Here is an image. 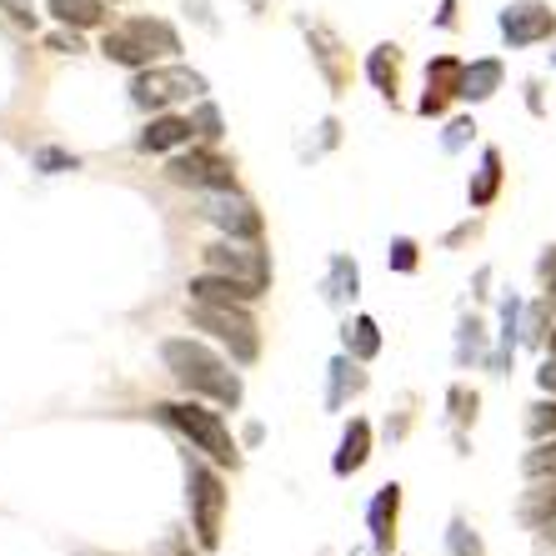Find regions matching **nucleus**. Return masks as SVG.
I'll return each instance as SVG.
<instances>
[{
  "instance_id": "1",
  "label": "nucleus",
  "mask_w": 556,
  "mask_h": 556,
  "mask_svg": "<svg viewBox=\"0 0 556 556\" xmlns=\"http://www.w3.org/2000/svg\"><path fill=\"white\" fill-rule=\"evenodd\" d=\"M161 356H166L170 376H176L186 391L216 396L220 406H241V381H236V371L220 362L211 346H201V341H166Z\"/></svg>"
},
{
  "instance_id": "2",
  "label": "nucleus",
  "mask_w": 556,
  "mask_h": 556,
  "mask_svg": "<svg viewBox=\"0 0 556 556\" xmlns=\"http://www.w3.org/2000/svg\"><path fill=\"white\" fill-rule=\"evenodd\" d=\"M101 51H105V61L136 65V71H146V65H151L155 55L181 51V36H176V30H170L166 21H151V15H141V21H126V26L105 30Z\"/></svg>"
},
{
  "instance_id": "3",
  "label": "nucleus",
  "mask_w": 556,
  "mask_h": 556,
  "mask_svg": "<svg viewBox=\"0 0 556 556\" xmlns=\"http://www.w3.org/2000/svg\"><path fill=\"white\" fill-rule=\"evenodd\" d=\"M206 96V76L191 65H146L141 76L130 80V101L141 111H166L176 101H195Z\"/></svg>"
},
{
  "instance_id": "4",
  "label": "nucleus",
  "mask_w": 556,
  "mask_h": 556,
  "mask_svg": "<svg viewBox=\"0 0 556 556\" xmlns=\"http://www.w3.org/2000/svg\"><path fill=\"white\" fill-rule=\"evenodd\" d=\"M155 412L166 416L176 431H186L195 452H206L220 466H236V441L216 412H206V406H195V402H170V406H155Z\"/></svg>"
},
{
  "instance_id": "5",
  "label": "nucleus",
  "mask_w": 556,
  "mask_h": 556,
  "mask_svg": "<svg viewBox=\"0 0 556 556\" xmlns=\"http://www.w3.org/2000/svg\"><path fill=\"white\" fill-rule=\"evenodd\" d=\"M186 506H191V521H195V542L206 552H216L220 517H226V486L201 462H186Z\"/></svg>"
},
{
  "instance_id": "6",
  "label": "nucleus",
  "mask_w": 556,
  "mask_h": 556,
  "mask_svg": "<svg viewBox=\"0 0 556 556\" xmlns=\"http://www.w3.org/2000/svg\"><path fill=\"white\" fill-rule=\"evenodd\" d=\"M195 326H201V331H216V341L231 346L236 362H256L261 356L256 321H251L241 306H201V301H195Z\"/></svg>"
},
{
  "instance_id": "7",
  "label": "nucleus",
  "mask_w": 556,
  "mask_h": 556,
  "mask_svg": "<svg viewBox=\"0 0 556 556\" xmlns=\"http://www.w3.org/2000/svg\"><path fill=\"white\" fill-rule=\"evenodd\" d=\"M206 266L220 271V276H236V281L256 286V291H266V281H271V261H266V251L236 247V241H216V247H206Z\"/></svg>"
},
{
  "instance_id": "8",
  "label": "nucleus",
  "mask_w": 556,
  "mask_h": 556,
  "mask_svg": "<svg viewBox=\"0 0 556 556\" xmlns=\"http://www.w3.org/2000/svg\"><path fill=\"white\" fill-rule=\"evenodd\" d=\"M166 170H170V181H176V186H201V191H231V161H220L216 151H181Z\"/></svg>"
},
{
  "instance_id": "9",
  "label": "nucleus",
  "mask_w": 556,
  "mask_h": 556,
  "mask_svg": "<svg viewBox=\"0 0 556 556\" xmlns=\"http://www.w3.org/2000/svg\"><path fill=\"white\" fill-rule=\"evenodd\" d=\"M556 30V15L552 5H542V0H517V5H506L502 11V36L506 46H536V40H546Z\"/></svg>"
},
{
  "instance_id": "10",
  "label": "nucleus",
  "mask_w": 556,
  "mask_h": 556,
  "mask_svg": "<svg viewBox=\"0 0 556 556\" xmlns=\"http://www.w3.org/2000/svg\"><path fill=\"white\" fill-rule=\"evenodd\" d=\"M206 216L216 220L231 241H256V236H261V211L251 206L247 195H236V191H216V195H211Z\"/></svg>"
},
{
  "instance_id": "11",
  "label": "nucleus",
  "mask_w": 556,
  "mask_h": 556,
  "mask_svg": "<svg viewBox=\"0 0 556 556\" xmlns=\"http://www.w3.org/2000/svg\"><path fill=\"white\" fill-rule=\"evenodd\" d=\"M462 61H452V55H441V61L427 65V96H421V116H441L446 111V101L452 96H462Z\"/></svg>"
},
{
  "instance_id": "12",
  "label": "nucleus",
  "mask_w": 556,
  "mask_h": 556,
  "mask_svg": "<svg viewBox=\"0 0 556 556\" xmlns=\"http://www.w3.org/2000/svg\"><path fill=\"white\" fill-rule=\"evenodd\" d=\"M256 296H261L256 286L236 281V276H220V271H206L191 281V301H201V306H247Z\"/></svg>"
},
{
  "instance_id": "13",
  "label": "nucleus",
  "mask_w": 556,
  "mask_h": 556,
  "mask_svg": "<svg viewBox=\"0 0 556 556\" xmlns=\"http://www.w3.org/2000/svg\"><path fill=\"white\" fill-rule=\"evenodd\" d=\"M396 511H402V486L391 481V486H381L371 502V511H366V527H371V546L376 552H391L396 546Z\"/></svg>"
},
{
  "instance_id": "14",
  "label": "nucleus",
  "mask_w": 556,
  "mask_h": 556,
  "mask_svg": "<svg viewBox=\"0 0 556 556\" xmlns=\"http://www.w3.org/2000/svg\"><path fill=\"white\" fill-rule=\"evenodd\" d=\"M195 136V121L191 116H155L151 126L141 130V151H176V146H186Z\"/></svg>"
},
{
  "instance_id": "15",
  "label": "nucleus",
  "mask_w": 556,
  "mask_h": 556,
  "mask_svg": "<svg viewBox=\"0 0 556 556\" xmlns=\"http://www.w3.org/2000/svg\"><path fill=\"white\" fill-rule=\"evenodd\" d=\"M366 456H371V427H366V421H351L346 437H341V452H337V462H331V471H337V477H351V471H362L366 466Z\"/></svg>"
},
{
  "instance_id": "16",
  "label": "nucleus",
  "mask_w": 556,
  "mask_h": 556,
  "mask_svg": "<svg viewBox=\"0 0 556 556\" xmlns=\"http://www.w3.org/2000/svg\"><path fill=\"white\" fill-rule=\"evenodd\" d=\"M326 371H331V391H326V406H331V412H341V406H346V396H356V391L366 387V376L356 371V356H337V362L326 366Z\"/></svg>"
},
{
  "instance_id": "17",
  "label": "nucleus",
  "mask_w": 556,
  "mask_h": 556,
  "mask_svg": "<svg viewBox=\"0 0 556 556\" xmlns=\"http://www.w3.org/2000/svg\"><path fill=\"white\" fill-rule=\"evenodd\" d=\"M502 86V61H471L462 71V101H486Z\"/></svg>"
},
{
  "instance_id": "18",
  "label": "nucleus",
  "mask_w": 556,
  "mask_h": 556,
  "mask_svg": "<svg viewBox=\"0 0 556 556\" xmlns=\"http://www.w3.org/2000/svg\"><path fill=\"white\" fill-rule=\"evenodd\" d=\"M51 15L61 21V26H101L105 21V0H51Z\"/></svg>"
},
{
  "instance_id": "19",
  "label": "nucleus",
  "mask_w": 556,
  "mask_h": 556,
  "mask_svg": "<svg viewBox=\"0 0 556 556\" xmlns=\"http://www.w3.org/2000/svg\"><path fill=\"white\" fill-rule=\"evenodd\" d=\"M552 517H556V477L521 496V521H527V527L542 531V527H552Z\"/></svg>"
},
{
  "instance_id": "20",
  "label": "nucleus",
  "mask_w": 556,
  "mask_h": 556,
  "mask_svg": "<svg viewBox=\"0 0 556 556\" xmlns=\"http://www.w3.org/2000/svg\"><path fill=\"white\" fill-rule=\"evenodd\" d=\"M356 286H362L356 261H346V256L331 261V276H326V301H331V306H346V301L356 296Z\"/></svg>"
},
{
  "instance_id": "21",
  "label": "nucleus",
  "mask_w": 556,
  "mask_h": 556,
  "mask_svg": "<svg viewBox=\"0 0 556 556\" xmlns=\"http://www.w3.org/2000/svg\"><path fill=\"white\" fill-rule=\"evenodd\" d=\"M496 186H502V155L481 151V170H477V181H471V206H492Z\"/></svg>"
},
{
  "instance_id": "22",
  "label": "nucleus",
  "mask_w": 556,
  "mask_h": 556,
  "mask_svg": "<svg viewBox=\"0 0 556 556\" xmlns=\"http://www.w3.org/2000/svg\"><path fill=\"white\" fill-rule=\"evenodd\" d=\"M366 76H371V86L381 96H396V46H376L366 55Z\"/></svg>"
},
{
  "instance_id": "23",
  "label": "nucleus",
  "mask_w": 556,
  "mask_h": 556,
  "mask_svg": "<svg viewBox=\"0 0 556 556\" xmlns=\"http://www.w3.org/2000/svg\"><path fill=\"white\" fill-rule=\"evenodd\" d=\"M346 351L356 362H371L376 351H381V331H376L371 316H356V321L346 326Z\"/></svg>"
},
{
  "instance_id": "24",
  "label": "nucleus",
  "mask_w": 556,
  "mask_h": 556,
  "mask_svg": "<svg viewBox=\"0 0 556 556\" xmlns=\"http://www.w3.org/2000/svg\"><path fill=\"white\" fill-rule=\"evenodd\" d=\"M521 471H527V477H556V437L536 441V452L521 456Z\"/></svg>"
},
{
  "instance_id": "25",
  "label": "nucleus",
  "mask_w": 556,
  "mask_h": 556,
  "mask_svg": "<svg viewBox=\"0 0 556 556\" xmlns=\"http://www.w3.org/2000/svg\"><path fill=\"white\" fill-rule=\"evenodd\" d=\"M527 431H531V437H536V441H542V437H552V431H556V402H536V406H531V416H527Z\"/></svg>"
},
{
  "instance_id": "26",
  "label": "nucleus",
  "mask_w": 556,
  "mask_h": 556,
  "mask_svg": "<svg viewBox=\"0 0 556 556\" xmlns=\"http://www.w3.org/2000/svg\"><path fill=\"white\" fill-rule=\"evenodd\" d=\"M387 261H391V271H416V241H406V236H402V241H391V251H387Z\"/></svg>"
},
{
  "instance_id": "27",
  "label": "nucleus",
  "mask_w": 556,
  "mask_h": 556,
  "mask_svg": "<svg viewBox=\"0 0 556 556\" xmlns=\"http://www.w3.org/2000/svg\"><path fill=\"white\" fill-rule=\"evenodd\" d=\"M452 556H481V542L466 531V521H456L452 527Z\"/></svg>"
},
{
  "instance_id": "28",
  "label": "nucleus",
  "mask_w": 556,
  "mask_h": 556,
  "mask_svg": "<svg viewBox=\"0 0 556 556\" xmlns=\"http://www.w3.org/2000/svg\"><path fill=\"white\" fill-rule=\"evenodd\" d=\"M36 166L46 170V176H55V170H76V155H65V151H40Z\"/></svg>"
},
{
  "instance_id": "29",
  "label": "nucleus",
  "mask_w": 556,
  "mask_h": 556,
  "mask_svg": "<svg viewBox=\"0 0 556 556\" xmlns=\"http://www.w3.org/2000/svg\"><path fill=\"white\" fill-rule=\"evenodd\" d=\"M195 130H201L206 141H216L220 136V111L216 105H201V111H195Z\"/></svg>"
},
{
  "instance_id": "30",
  "label": "nucleus",
  "mask_w": 556,
  "mask_h": 556,
  "mask_svg": "<svg viewBox=\"0 0 556 556\" xmlns=\"http://www.w3.org/2000/svg\"><path fill=\"white\" fill-rule=\"evenodd\" d=\"M471 130H477V126H471V121H452V126H446V151H462V146H466V136H471Z\"/></svg>"
},
{
  "instance_id": "31",
  "label": "nucleus",
  "mask_w": 556,
  "mask_h": 556,
  "mask_svg": "<svg viewBox=\"0 0 556 556\" xmlns=\"http://www.w3.org/2000/svg\"><path fill=\"white\" fill-rule=\"evenodd\" d=\"M452 406H456V421H471V416H477V396H466V391H452Z\"/></svg>"
},
{
  "instance_id": "32",
  "label": "nucleus",
  "mask_w": 556,
  "mask_h": 556,
  "mask_svg": "<svg viewBox=\"0 0 556 556\" xmlns=\"http://www.w3.org/2000/svg\"><path fill=\"white\" fill-rule=\"evenodd\" d=\"M546 306H536V311H531V321H527V341H542V331H546Z\"/></svg>"
},
{
  "instance_id": "33",
  "label": "nucleus",
  "mask_w": 556,
  "mask_h": 556,
  "mask_svg": "<svg viewBox=\"0 0 556 556\" xmlns=\"http://www.w3.org/2000/svg\"><path fill=\"white\" fill-rule=\"evenodd\" d=\"M536 381H542V391H552V396H556V356L542 366V371H536Z\"/></svg>"
},
{
  "instance_id": "34",
  "label": "nucleus",
  "mask_w": 556,
  "mask_h": 556,
  "mask_svg": "<svg viewBox=\"0 0 556 556\" xmlns=\"http://www.w3.org/2000/svg\"><path fill=\"white\" fill-rule=\"evenodd\" d=\"M437 26H456V0H441V15H437Z\"/></svg>"
},
{
  "instance_id": "35",
  "label": "nucleus",
  "mask_w": 556,
  "mask_h": 556,
  "mask_svg": "<svg viewBox=\"0 0 556 556\" xmlns=\"http://www.w3.org/2000/svg\"><path fill=\"white\" fill-rule=\"evenodd\" d=\"M536 271H542L546 281H556V247H552V251H546V256H542V266H536Z\"/></svg>"
},
{
  "instance_id": "36",
  "label": "nucleus",
  "mask_w": 556,
  "mask_h": 556,
  "mask_svg": "<svg viewBox=\"0 0 556 556\" xmlns=\"http://www.w3.org/2000/svg\"><path fill=\"white\" fill-rule=\"evenodd\" d=\"M51 51H80L76 36H51Z\"/></svg>"
},
{
  "instance_id": "37",
  "label": "nucleus",
  "mask_w": 556,
  "mask_h": 556,
  "mask_svg": "<svg viewBox=\"0 0 556 556\" xmlns=\"http://www.w3.org/2000/svg\"><path fill=\"white\" fill-rule=\"evenodd\" d=\"M266 5H271V0H247V11H251V15H261Z\"/></svg>"
},
{
  "instance_id": "38",
  "label": "nucleus",
  "mask_w": 556,
  "mask_h": 556,
  "mask_svg": "<svg viewBox=\"0 0 556 556\" xmlns=\"http://www.w3.org/2000/svg\"><path fill=\"white\" fill-rule=\"evenodd\" d=\"M552 356H556V331H552Z\"/></svg>"
},
{
  "instance_id": "39",
  "label": "nucleus",
  "mask_w": 556,
  "mask_h": 556,
  "mask_svg": "<svg viewBox=\"0 0 556 556\" xmlns=\"http://www.w3.org/2000/svg\"><path fill=\"white\" fill-rule=\"evenodd\" d=\"M105 5H111V0H105Z\"/></svg>"
},
{
  "instance_id": "40",
  "label": "nucleus",
  "mask_w": 556,
  "mask_h": 556,
  "mask_svg": "<svg viewBox=\"0 0 556 556\" xmlns=\"http://www.w3.org/2000/svg\"><path fill=\"white\" fill-rule=\"evenodd\" d=\"M552 296H556V291H552Z\"/></svg>"
},
{
  "instance_id": "41",
  "label": "nucleus",
  "mask_w": 556,
  "mask_h": 556,
  "mask_svg": "<svg viewBox=\"0 0 556 556\" xmlns=\"http://www.w3.org/2000/svg\"><path fill=\"white\" fill-rule=\"evenodd\" d=\"M552 61H556V55H552Z\"/></svg>"
}]
</instances>
